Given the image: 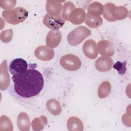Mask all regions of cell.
<instances>
[{
  "label": "cell",
  "instance_id": "6da1fadb",
  "mask_svg": "<svg viewBox=\"0 0 131 131\" xmlns=\"http://www.w3.org/2000/svg\"><path fill=\"white\" fill-rule=\"evenodd\" d=\"M15 92L20 96L30 98L39 94L44 85L41 73L35 69H29L12 76Z\"/></svg>",
  "mask_w": 131,
  "mask_h": 131
},
{
  "label": "cell",
  "instance_id": "7a4b0ae2",
  "mask_svg": "<svg viewBox=\"0 0 131 131\" xmlns=\"http://www.w3.org/2000/svg\"><path fill=\"white\" fill-rule=\"evenodd\" d=\"M2 16L6 21L12 25H17L24 21L28 16V12L23 7L6 10L3 11Z\"/></svg>",
  "mask_w": 131,
  "mask_h": 131
},
{
  "label": "cell",
  "instance_id": "3957f363",
  "mask_svg": "<svg viewBox=\"0 0 131 131\" xmlns=\"http://www.w3.org/2000/svg\"><path fill=\"white\" fill-rule=\"evenodd\" d=\"M91 34V31L85 26H78L70 32L67 37L69 44L76 46L81 43Z\"/></svg>",
  "mask_w": 131,
  "mask_h": 131
},
{
  "label": "cell",
  "instance_id": "277c9868",
  "mask_svg": "<svg viewBox=\"0 0 131 131\" xmlns=\"http://www.w3.org/2000/svg\"><path fill=\"white\" fill-rule=\"evenodd\" d=\"M60 64L64 69L70 71H75L81 66L80 59L73 54H67L60 59Z\"/></svg>",
  "mask_w": 131,
  "mask_h": 131
},
{
  "label": "cell",
  "instance_id": "5b68a950",
  "mask_svg": "<svg viewBox=\"0 0 131 131\" xmlns=\"http://www.w3.org/2000/svg\"><path fill=\"white\" fill-rule=\"evenodd\" d=\"M43 23L51 30H59L64 25L65 20L61 15L53 16L47 14L43 17Z\"/></svg>",
  "mask_w": 131,
  "mask_h": 131
},
{
  "label": "cell",
  "instance_id": "8992f818",
  "mask_svg": "<svg viewBox=\"0 0 131 131\" xmlns=\"http://www.w3.org/2000/svg\"><path fill=\"white\" fill-rule=\"evenodd\" d=\"M97 49L98 53L104 57H111L115 53L114 45L112 42L108 40H100L97 43Z\"/></svg>",
  "mask_w": 131,
  "mask_h": 131
},
{
  "label": "cell",
  "instance_id": "52a82bcc",
  "mask_svg": "<svg viewBox=\"0 0 131 131\" xmlns=\"http://www.w3.org/2000/svg\"><path fill=\"white\" fill-rule=\"evenodd\" d=\"M10 84V77L8 71L7 62L4 60L0 66V89L2 91L7 90Z\"/></svg>",
  "mask_w": 131,
  "mask_h": 131
},
{
  "label": "cell",
  "instance_id": "ba28073f",
  "mask_svg": "<svg viewBox=\"0 0 131 131\" xmlns=\"http://www.w3.org/2000/svg\"><path fill=\"white\" fill-rule=\"evenodd\" d=\"M35 57L41 60L49 61L54 57V51L47 46H41L38 47L34 51Z\"/></svg>",
  "mask_w": 131,
  "mask_h": 131
},
{
  "label": "cell",
  "instance_id": "9c48e42d",
  "mask_svg": "<svg viewBox=\"0 0 131 131\" xmlns=\"http://www.w3.org/2000/svg\"><path fill=\"white\" fill-rule=\"evenodd\" d=\"M28 68L27 61L22 58H16L12 60L9 66L10 73L13 75L21 74L26 71Z\"/></svg>",
  "mask_w": 131,
  "mask_h": 131
},
{
  "label": "cell",
  "instance_id": "30bf717a",
  "mask_svg": "<svg viewBox=\"0 0 131 131\" xmlns=\"http://www.w3.org/2000/svg\"><path fill=\"white\" fill-rule=\"evenodd\" d=\"M82 50L85 56L90 59H94L97 57V45L93 39H90L85 41L82 46Z\"/></svg>",
  "mask_w": 131,
  "mask_h": 131
},
{
  "label": "cell",
  "instance_id": "8fae6325",
  "mask_svg": "<svg viewBox=\"0 0 131 131\" xmlns=\"http://www.w3.org/2000/svg\"><path fill=\"white\" fill-rule=\"evenodd\" d=\"M62 38L60 31L58 30H51L47 35L46 44L50 48H54L60 43Z\"/></svg>",
  "mask_w": 131,
  "mask_h": 131
},
{
  "label": "cell",
  "instance_id": "7c38bea8",
  "mask_svg": "<svg viewBox=\"0 0 131 131\" xmlns=\"http://www.w3.org/2000/svg\"><path fill=\"white\" fill-rule=\"evenodd\" d=\"M113 59L108 57L101 56L95 61L96 69L101 72H105L110 71L113 66Z\"/></svg>",
  "mask_w": 131,
  "mask_h": 131
},
{
  "label": "cell",
  "instance_id": "4fadbf2b",
  "mask_svg": "<svg viewBox=\"0 0 131 131\" xmlns=\"http://www.w3.org/2000/svg\"><path fill=\"white\" fill-rule=\"evenodd\" d=\"M46 8L47 14L53 16H59L61 12L62 6L61 1L49 0L47 1Z\"/></svg>",
  "mask_w": 131,
  "mask_h": 131
},
{
  "label": "cell",
  "instance_id": "5bb4252c",
  "mask_svg": "<svg viewBox=\"0 0 131 131\" xmlns=\"http://www.w3.org/2000/svg\"><path fill=\"white\" fill-rule=\"evenodd\" d=\"M85 17V12L82 8H76L71 13L70 21L74 25H80L84 21Z\"/></svg>",
  "mask_w": 131,
  "mask_h": 131
},
{
  "label": "cell",
  "instance_id": "9a60e30c",
  "mask_svg": "<svg viewBox=\"0 0 131 131\" xmlns=\"http://www.w3.org/2000/svg\"><path fill=\"white\" fill-rule=\"evenodd\" d=\"M17 125L20 131H28L30 127V121L28 114L24 112L19 114L17 119Z\"/></svg>",
  "mask_w": 131,
  "mask_h": 131
},
{
  "label": "cell",
  "instance_id": "2e32d148",
  "mask_svg": "<svg viewBox=\"0 0 131 131\" xmlns=\"http://www.w3.org/2000/svg\"><path fill=\"white\" fill-rule=\"evenodd\" d=\"M67 127L70 131H82L83 130V124L78 117L72 116L67 121Z\"/></svg>",
  "mask_w": 131,
  "mask_h": 131
},
{
  "label": "cell",
  "instance_id": "e0dca14e",
  "mask_svg": "<svg viewBox=\"0 0 131 131\" xmlns=\"http://www.w3.org/2000/svg\"><path fill=\"white\" fill-rule=\"evenodd\" d=\"M112 16L114 19L117 20H122L126 18L129 14L127 9L122 6H114L112 10Z\"/></svg>",
  "mask_w": 131,
  "mask_h": 131
},
{
  "label": "cell",
  "instance_id": "ac0fdd59",
  "mask_svg": "<svg viewBox=\"0 0 131 131\" xmlns=\"http://www.w3.org/2000/svg\"><path fill=\"white\" fill-rule=\"evenodd\" d=\"M84 21L89 27L91 28H97L102 25L103 19L100 16L93 15L88 13L86 15Z\"/></svg>",
  "mask_w": 131,
  "mask_h": 131
},
{
  "label": "cell",
  "instance_id": "d6986e66",
  "mask_svg": "<svg viewBox=\"0 0 131 131\" xmlns=\"http://www.w3.org/2000/svg\"><path fill=\"white\" fill-rule=\"evenodd\" d=\"M46 107L48 111L52 115H59L62 111L60 102L55 99L49 100L46 103Z\"/></svg>",
  "mask_w": 131,
  "mask_h": 131
},
{
  "label": "cell",
  "instance_id": "ffe728a7",
  "mask_svg": "<svg viewBox=\"0 0 131 131\" xmlns=\"http://www.w3.org/2000/svg\"><path fill=\"white\" fill-rule=\"evenodd\" d=\"M47 118L45 116H41L39 117L35 118L33 120L31 123V126L33 130L38 131L42 130L45 125H47Z\"/></svg>",
  "mask_w": 131,
  "mask_h": 131
},
{
  "label": "cell",
  "instance_id": "44dd1931",
  "mask_svg": "<svg viewBox=\"0 0 131 131\" xmlns=\"http://www.w3.org/2000/svg\"><path fill=\"white\" fill-rule=\"evenodd\" d=\"M103 6L100 3L94 2L91 3L88 8V13L93 15L100 16L103 12Z\"/></svg>",
  "mask_w": 131,
  "mask_h": 131
},
{
  "label": "cell",
  "instance_id": "7402d4cb",
  "mask_svg": "<svg viewBox=\"0 0 131 131\" xmlns=\"http://www.w3.org/2000/svg\"><path fill=\"white\" fill-rule=\"evenodd\" d=\"M111 91V85L109 81H104L99 86L98 96L100 98H104L108 96Z\"/></svg>",
  "mask_w": 131,
  "mask_h": 131
},
{
  "label": "cell",
  "instance_id": "603a6c76",
  "mask_svg": "<svg viewBox=\"0 0 131 131\" xmlns=\"http://www.w3.org/2000/svg\"><path fill=\"white\" fill-rule=\"evenodd\" d=\"M76 8L75 5L71 2L68 1L64 3L62 16L64 20L70 21V16L72 11Z\"/></svg>",
  "mask_w": 131,
  "mask_h": 131
},
{
  "label": "cell",
  "instance_id": "cb8c5ba5",
  "mask_svg": "<svg viewBox=\"0 0 131 131\" xmlns=\"http://www.w3.org/2000/svg\"><path fill=\"white\" fill-rule=\"evenodd\" d=\"M13 124L11 120L6 116L0 117V131H12Z\"/></svg>",
  "mask_w": 131,
  "mask_h": 131
},
{
  "label": "cell",
  "instance_id": "d4e9b609",
  "mask_svg": "<svg viewBox=\"0 0 131 131\" xmlns=\"http://www.w3.org/2000/svg\"><path fill=\"white\" fill-rule=\"evenodd\" d=\"M115 5L112 3H107L104 5L103 6V16L105 19L108 21L113 22L116 21L112 14V9Z\"/></svg>",
  "mask_w": 131,
  "mask_h": 131
},
{
  "label": "cell",
  "instance_id": "484cf974",
  "mask_svg": "<svg viewBox=\"0 0 131 131\" xmlns=\"http://www.w3.org/2000/svg\"><path fill=\"white\" fill-rule=\"evenodd\" d=\"M13 30L11 29L6 30L2 31L0 34V39L3 42H10L13 37Z\"/></svg>",
  "mask_w": 131,
  "mask_h": 131
},
{
  "label": "cell",
  "instance_id": "4316f807",
  "mask_svg": "<svg viewBox=\"0 0 131 131\" xmlns=\"http://www.w3.org/2000/svg\"><path fill=\"white\" fill-rule=\"evenodd\" d=\"M16 3L15 0H1L0 1V6L2 8L4 9L9 10L13 8Z\"/></svg>",
  "mask_w": 131,
  "mask_h": 131
}]
</instances>
